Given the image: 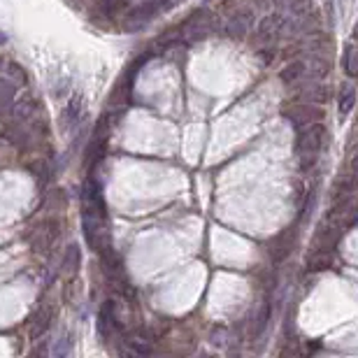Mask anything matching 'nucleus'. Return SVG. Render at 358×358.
Listing matches in <instances>:
<instances>
[{"instance_id":"obj_12","label":"nucleus","mask_w":358,"mask_h":358,"mask_svg":"<svg viewBox=\"0 0 358 358\" xmlns=\"http://www.w3.org/2000/svg\"><path fill=\"white\" fill-rule=\"evenodd\" d=\"M79 263H81V251L77 244H70L66 249V256H63V266L61 270L66 274H75L79 270Z\"/></svg>"},{"instance_id":"obj_11","label":"nucleus","mask_w":358,"mask_h":358,"mask_svg":"<svg viewBox=\"0 0 358 358\" xmlns=\"http://www.w3.org/2000/svg\"><path fill=\"white\" fill-rule=\"evenodd\" d=\"M305 70H307L305 61H303V58H298V61L286 63V66L279 70V79L284 81V84H296L298 79H303Z\"/></svg>"},{"instance_id":"obj_7","label":"nucleus","mask_w":358,"mask_h":358,"mask_svg":"<svg viewBox=\"0 0 358 358\" xmlns=\"http://www.w3.org/2000/svg\"><path fill=\"white\" fill-rule=\"evenodd\" d=\"M286 119L296 126V131H301V128L309 126V123L324 119V110L314 107V105H298L293 110H286Z\"/></svg>"},{"instance_id":"obj_25","label":"nucleus","mask_w":358,"mask_h":358,"mask_svg":"<svg viewBox=\"0 0 358 358\" xmlns=\"http://www.w3.org/2000/svg\"><path fill=\"white\" fill-rule=\"evenodd\" d=\"M272 56H274L272 51H263V54H261V61H263V63H272Z\"/></svg>"},{"instance_id":"obj_2","label":"nucleus","mask_w":358,"mask_h":358,"mask_svg":"<svg viewBox=\"0 0 358 358\" xmlns=\"http://www.w3.org/2000/svg\"><path fill=\"white\" fill-rule=\"evenodd\" d=\"M296 244H298V224L284 228L279 235H274L272 240H270L268 254H270V258H272L274 266H281V263H284L286 258L293 254Z\"/></svg>"},{"instance_id":"obj_19","label":"nucleus","mask_w":358,"mask_h":358,"mask_svg":"<svg viewBox=\"0 0 358 358\" xmlns=\"http://www.w3.org/2000/svg\"><path fill=\"white\" fill-rule=\"evenodd\" d=\"M351 191H354V177L347 175V177H342L335 184V193H333V198L340 201V198H351Z\"/></svg>"},{"instance_id":"obj_9","label":"nucleus","mask_w":358,"mask_h":358,"mask_svg":"<svg viewBox=\"0 0 358 358\" xmlns=\"http://www.w3.org/2000/svg\"><path fill=\"white\" fill-rule=\"evenodd\" d=\"M281 28H284V19H281L279 14L266 16V19L258 23V40H261V42L263 40L270 42V40H274L281 33Z\"/></svg>"},{"instance_id":"obj_27","label":"nucleus","mask_w":358,"mask_h":358,"mask_svg":"<svg viewBox=\"0 0 358 358\" xmlns=\"http://www.w3.org/2000/svg\"><path fill=\"white\" fill-rule=\"evenodd\" d=\"M205 3H209V0H205Z\"/></svg>"},{"instance_id":"obj_10","label":"nucleus","mask_w":358,"mask_h":358,"mask_svg":"<svg viewBox=\"0 0 358 358\" xmlns=\"http://www.w3.org/2000/svg\"><path fill=\"white\" fill-rule=\"evenodd\" d=\"M249 28H251V14L249 12H240V14H235L228 21L226 33L231 35V38H242V35L249 33Z\"/></svg>"},{"instance_id":"obj_23","label":"nucleus","mask_w":358,"mask_h":358,"mask_svg":"<svg viewBox=\"0 0 358 358\" xmlns=\"http://www.w3.org/2000/svg\"><path fill=\"white\" fill-rule=\"evenodd\" d=\"M289 10L298 16V19H301V16L309 14V12H312L314 8H312V0H291Z\"/></svg>"},{"instance_id":"obj_22","label":"nucleus","mask_w":358,"mask_h":358,"mask_svg":"<svg viewBox=\"0 0 358 358\" xmlns=\"http://www.w3.org/2000/svg\"><path fill=\"white\" fill-rule=\"evenodd\" d=\"M128 3L131 0H103V12L107 16H116L128 8Z\"/></svg>"},{"instance_id":"obj_14","label":"nucleus","mask_w":358,"mask_h":358,"mask_svg":"<svg viewBox=\"0 0 358 358\" xmlns=\"http://www.w3.org/2000/svg\"><path fill=\"white\" fill-rule=\"evenodd\" d=\"M331 263H333L331 251H316V249H312V254H309V258H307V270H309V272H321V270H326Z\"/></svg>"},{"instance_id":"obj_8","label":"nucleus","mask_w":358,"mask_h":358,"mask_svg":"<svg viewBox=\"0 0 358 358\" xmlns=\"http://www.w3.org/2000/svg\"><path fill=\"white\" fill-rule=\"evenodd\" d=\"M54 316H56V309L51 307V305H44V307L38 309V314H35L31 324H28V337H31V342H38V340L49 331Z\"/></svg>"},{"instance_id":"obj_13","label":"nucleus","mask_w":358,"mask_h":358,"mask_svg":"<svg viewBox=\"0 0 358 358\" xmlns=\"http://www.w3.org/2000/svg\"><path fill=\"white\" fill-rule=\"evenodd\" d=\"M26 168L31 170V175H33L35 179H38L40 189H44V186H47V181H49V177H51V168H49V163L42 161V158H38V161L28 163Z\"/></svg>"},{"instance_id":"obj_5","label":"nucleus","mask_w":358,"mask_h":358,"mask_svg":"<svg viewBox=\"0 0 358 358\" xmlns=\"http://www.w3.org/2000/svg\"><path fill=\"white\" fill-rule=\"evenodd\" d=\"M58 238H61V221H58V219H47V221H42V224L38 226L35 235L31 238L33 249L38 251V254H47V251H51V246L56 244Z\"/></svg>"},{"instance_id":"obj_20","label":"nucleus","mask_w":358,"mask_h":358,"mask_svg":"<svg viewBox=\"0 0 358 358\" xmlns=\"http://www.w3.org/2000/svg\"><path fill=\"white\" fill-rule=\"evenodd\" d=\"M5 70H8V79H12V84L14 86L26 84V70H23L19 63H8Z\"/></svg>"},{"instance_id":"obj_18","label":"nucleus","mask_w":358,"mask_h":358,"mask_svg":"<svg viewBox=\"0 0 358 358\" xmlns=\"http://www.w3.org/2000/svg\"><path fill=\"white\" fill-rule=\"evenodd\" d=\"M344 70H347L349 77H356L358 75V66H356V44L349 42L344 47Z\"/></svg>"},{"instance_id":"obj_26","label":"nucleus","mask_w":358,"mask_h":358,"mask_svg":"<svg viewBox=\"0 0 358 358\" xmlns=\"http://www.w3.org/2000/svg\"><path fill=\"white\" fill-rule=\"evenodd\" d=\"M5 40H8V38H5V35H3V33H0V42H5Z\"/></svg>"},{"instance_id":"obj_4","label":"nucleus","mask_w":358,"mask_h":358,"mask_svg":"<svg viewBox=\"0 0 358 358\" xmlns=\"http://www.w3.org/2000/svg\"><path fill=\"white\" fill-rule=\"evenodd\" d=\"M149 56L151 54H142V56H138L135 61L128 66L126 73L121 75V79L116 81V86H114V91H112V105H123V103H128V98H131V93H133V79H135V75L140 73V68L144 66L146 61H149Z\"/></svg>"},{"instance_id":"obj_6","label":"nucleus","mask_w":358,"mask_h":358,"mask_svg":"<svg viewBox=\"0 0 358 358\" xmlns=\"http://www.w3.org/2000/svg\"><path fill=\"white\" fill-rule=\"evenodd\" d=\"M96 328H98V335H101L103 340H110L112 331L123 333V326L119 324V319H116V314H114V301H105L103 307L98 309Z\"/></svg>"},{"instance_id":"obj_24","label":"nucleus","mask_w":358,"mask_h":358,"mask_svg":"<svg viewBox=\"0 0 358 358\" xmlns=\"http://www.w3.org/2000/svg\"><path fill=\"white\" fill-rule=\"evenodd\" d=\"M307 101H314V103H324V101H328V96H331V89L328 86H316V89H312L307 93Z\"/></svg>"},{"instance_id":"obj_3","label":"nucleus","mask_w":358,"mask_h":358,"mask_svg":"<svg viewBox=\"0 0 358 358\" xmlns=\"http://www.w3.org/2000/svg\"><path fill=\"white\" fill-rule=\"evenodd\" d=\"M168 3L170 0H142V3L126 16V31H135V28L146 26L158 12H163L168 8Z\"/></svg>"},{"instance_id":"obj_21","label":"nucleus","mask_w":358,"mask_h":358,"mask_svg":"<svg viewBox=\"0 0 358 358\" xmlns=\"http://www.w3.org/2000/svg\"><path fill=\"white\" fill-rule=\"evenodd\" d=\"M79 112H81V98L75 96L66 107V126H73L79 119Z\"/></svg>"},{"instance_id":"obj_16","label":"nucleus","mask_w":358,"mask_h":358,"mask_svg":"<svg viewBox=\"0 0 358 358\" xmlns=\"http://www.w3.org/2000/svg\"><path fill=\"white\" fill-rule=\"evenodd\" d=\"M14 93H16V86L12 84L10 79H3L0 81V112L8 110L12 101H14Z\"/></svg>"},{"instance_id":"obj_1","label":"nucleus","mask_w":358,"mask_h":358,"mask_svg":"<svg viewBox=\"0 0 358 358\" xmlns=\"http://www.w3.org/2000/svg\"><path fill=\"white\" fill-rule=\"evenodd\" d=\"M328 142V131L326 126L321 123H309V126L301 128V135L296 140V151L298 156H305V154H319L321 146H326Z\"/></svg>"},{"instance_id":"obj_15","label":"nucleus","mask_w":358,"mask_h":358,"mask_svg":"<svg viewBox=\"0 0 358 358\" xmlns=\"http://www.w3.org/2000/svg\"><path fill=\"white\" fill-rule=\"evenodd\" d=\"M270 316H272V301H270V296H268L266 303H263V307H261V312H258V319H256V331H254L256 337L263 335V331H266L268 324H270Z\"/></svg>"},{"instance_id":"obj_17","label":"nucleus","mask_w":358,"mask_h":358,"mask_svg":"<svg viewBox=\"0 0 358 358\" xmlns=\"http://www.w3.org/2000/svg\"><path fill=\"white\" fill-rule=\"evenodd\" d=\"M354 103H356V91L347 86V89L342 91V96H340V103H337V110L342 116H347L351 110H354Z\"/></svg>"}]
</instances>
